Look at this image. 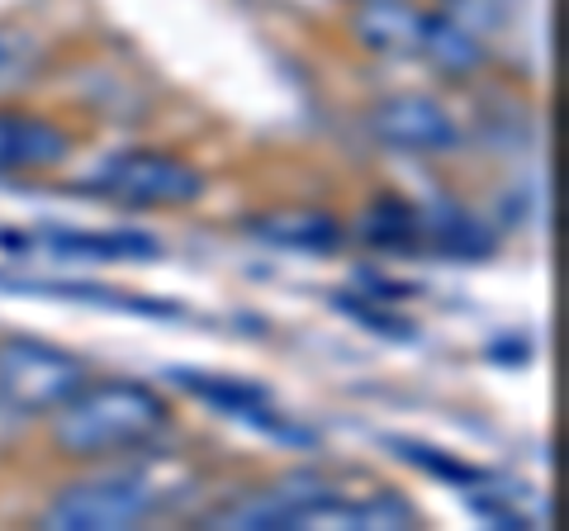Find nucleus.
<instances>
[{
  "label": "nucleus",
  "instance_id": "obj_6",
  "mask_svg": "<svg viewBox=\"0 0 569 531\" xmlns=\"http://www.w3.org/2000/svg\"><path fill=\"white\" fill-rule=\"evenodd\" d=\"M366 129L380 148L389 152H408V157H432V152H451L460 143V123L437 96L422 91H403V96H385L370 104Z\"/></svg>",
  "mask_w": 569,
  "mask_h": 531
},
{
  "label": "nucleus",
  "instance_id": "obj_5",
  "mask_svg": "<svg viewBox=\"0 0 569 531\" xmlns=\"http://www.w3.org/2000/svg\"><path fill=\"white\" fill-rule=\"evenodd\" d=\"M337 484L328 474L318 470H290L271 480L266 489L257 493H238V499H228L223 508L204 512V527H219V531H284V527H299V518L318 503L328 499Z\"/></svg>",
  "mask_w": 569,
  "mask_h": 531
},
{
  "label": "nucleus",
  "instance_id": "obj_11",
  "mask_svg": "<svg viewBox=\"0 0 569 531\" xmlns=\"http://www.w3.org/2000/svg\"><path fill=\"white\" fill-rule=\"evenodd\" d=\"M418 233H422V247H432V252H441V257H460V261H479L498 247L493 228L485 219H475L470 209L451 204V200H437V204L418 209Z\"/></svg>",
  "mask_w": 569,
  "mask_h": 531
},
{
  "label": "nucleus",
  "instance_id": "obj_9",
  "mask_svg": "<svg viewBox=\"0 0 569 531\" xmlns=\"http://www.w3.org/2000/svg\"><path fill=\"white\" fill-rule=\"evenodd\" d=\"M408 531L418 527V508L399 499V493H366V499H356V493H342L332 489L328 499H318L305 518H299L295 531Z\"/></svg>",
  "mask_w": 569,
  "mask_h": 531
},
{
  "label": "nucleus",
  "instance_id": "obj_15",
  "mask_svg": "<svg viewBox=\"0 0 569 531\" xmlns=\"http://www.w3.org/2000/svg\"><path fill=\"white\" fill-rule=\"evenodd\" d=\"M356 238L366 247H380V252H418L422 233H418V209L395 194H380V200L366 204L361 223H356Z\"/></svg>",
  "mask_w": 569,
  "mask_h": 531
},
{
  "label": "nucleus",
  "instance_id": "obj_2",
  "mask_svg": "<svg viewBox=\"0 0 569 531\" xmlns=\"http://www.w3.org/2000/svg\"><path fill=\"white\" fill-rule=\"evenodd\" d=\"M167 503L162 480L148 465L129 470H104L91 480L67 484L62 493H52L39 527L48 531H129L157 518Z\"/></svg>",
  "mask_w": 569,
  "mask_h": 531
},
{
  "label": "nucleus",
  "instance_id": "obj_10",
  "mask_svg": "<svg viewBox=\"0 0 569 531\" xmlns=\"http://www.w3.org/2000/svg\"><path fill=\"white\" fill-rule=\"evenodd\" d=\"M71 133L43 114L0 110V176H29L67 162Z\"/></svg>",
  "mask_w": 569,
  "mask_h": 531
},
{
  "label": "nucleus",
  "instance_id": "obj_4",
  "mask_svg": "<svg viewBox=\"0 0 569 531\" xmlns=\"http://www.w3.org/2000/svg\"><path fill=\"white\" fill-rule=\"evenodd\" d=\"M96 194L123 209H186L204 194V171L176 152L129 148L104 162L96 176Z\"/></svg>",
  "mask_w": 569,
  "mask_h": 531
},
{
  "label": "nucleus",
  "instance_id": "obj_17",
  "mask_svg": "<svg viewBox=\"0 0 569 531\" xmlns=\"http://www.w3.org/2000/svg\"><path fill=\"white\" fill-rule=\"evenodd\" d=\"M10 58H14V43L6 39V33H0V72H6V62H10Z\"/></svg>",
  "mask_w": 569,
  "mask_h": 531
},
{
  "label": "nucleus",
  "instance_id": "obj_3",
  "mask_svg": "<svg viewBox=\"0 0 569 531\" xmlns=\"http://www.w3.org/2000/svg\"><path fill=\"white\" fill-rule=\"evenodd\" d=\"M91 380V365L39 338H0V403L20 418H48Z\"/></svg>",
  "mask_w": 569,
  "mask_h": 531
},
{
  "label": "nucleus",
  "instance_id": "obj_12",
  "mask_svg": "<svg viewBox=\"0 0 569 531\" xmlns=\"http://www.w3.org/2000/svg\"><path fill=\"white\" fill-rule=\"evenodd\" d=\"M14 247H43L52 257L77 261H138L162 252V242L148 233H77V228H43L39 238H20Z\"/></svg>",
  "mask_w": 569,
  "mask_h": 531
},
{
  "label": "nucleus",
  "instance_id": "obj_8",
  "mask_svg": "<svg viewBox=\"0 0 569 531\" xmlns=\"http://www.w3.org/2000/svg\"><path fill=\"white\" fill-rule=\"evenodd\" d=\"M427 14L422 0H351V33L380 58H422Z\"/></svg>",
  "mask_w": 569,
  "mask_h": 531
},
{
  "label": "nucleus",
  "instance_id": "obj_1",
  "mask_svg": "<svg viewBox=\"0 0 569 531\" xmlns=\"http://www.w3.org/2000/svg\"><path fill=\"white\" fill-rule=\"evenodd\" d=\"M48 418L67 460H110L152 447L171 428V403L142 380H86Z\"/></svg>",
  "mask_w": 569,
  "mask_h": 531
},
{
  "label": "nucleus",
  "instance_id": "obj_13",
  "mask_svg": "<svg viewBox=\"0 0 569 531\" xmlns=\"http://www.w3.org/2000/svg\"><path fill=\"white\" fill-rule=\"evenodd\" d=\"M252 233L284 252H332L342 242V223H337L328 209H271V214H257Z\"/></svg>",
  "mask_w": 569,
  "mask_h": 531
},
{
  "label": "nucleus",
  "instance_id": "obj_16",
  "mask_svg": "<svg viewBox=\"0 0 569 531\" xmlns=\"http://www.w3.org/2000/svg\"><path fill=\"white\" fill-rule=\"evenodd\" d=\"M403 460H413L418 470H427V474H441L447 484H489V474L485 470H475V465H460V460H451V455H437L432 447H418V441H389Z\"/></svg>",
  "mask_w": 569,
  "mask_h": 531
},
{
  "label": "nucleus",
  "instance_id": "obj_14",
  "mask_svg": "<svg viewBox=\"0 0 569 531\" xmlns=\"http://www.w3.org/2000/svg\"><path fill=\"white\" fill-rule=\"evenodd\" d=\"M422 58L447 77H466L485 62V48H479V33L470 20H460L451 10H432L427 14V33H422Z\"/></svg>",
  "mask_w": 569,
  "mask_h": 531
},
{
  "label": "nucleus",
  "instance_id": "obj_7",
  "mask_svg": "<svg viewBox=\"0 0 569 531\" xmlns=\"http://www.w3.org/2000/svg\"><path fill=\"white\" fill-rule=\"evenodd\" d=\"M171 380L186 389V394L204 399L213 413L233 418V422H252V428L284 437V441H309V432H299L290 418L276 409V399L266 394L261 384L238 380V375H219V370H171Z\"/></svg>",
  "mask_w": 569,
  "mask_h": 531
}]
</instances>
